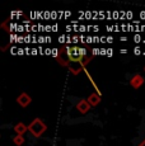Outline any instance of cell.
<instances>
[{
  "mask_svg": "<svg viewBox=\"0 0 145 146\" xmlns=\"http://www.w3.org/2000/svg\"><path fill=\"white\" fill-rule=\"evenodd\" d=\"M46 131H47L46 123L43 122V119L38 118V117H37V118H35L28 125V132L32 135L33 137H36V139L41 137L45 132H46Z\"/></svg>",
  "mask_w": 145,
  "mask_h": 146,
  "instance_id": "6da1fadb",
  "label": "cell"
},
{
  "mask_svg": "<svg viewBox=\"0 0 145 146\" xmlns=\"http://www.w3.org/2000/svg\"><path fill=\"white\" fill-rule=\"evenodd\" d=\"M31 102H32V98H31L29 94L26 93V92L21 93L18 97H17V103H18L22 108H27V107L31 104Z\"/></svg>",
  "mask_w": 145,
  "mask_h": 146,
  "instance_id": "7a4b0ae2",
  "label": "cell"
},
{
  "mask_svg": "<svg viewBox=\"0 0 145 146\" xmlns=\"http://www.w3.org/2000/svg\"><path fill=\"white\" fill-rule=\"evenodd\" d=\"M75 108H76V111L79 112L80 114H87L89 112V109L92 108L90 104L88 103L87 99H80L79 102L75 104Z\"/></svg>",
  "mask_w": 145,
  "mask_h": 146,
  "instance_id": "3957f363",
  "label": "cell"
},
{
  "mask_svg": "<svg viewBox=\"0 0 145 146\" xmlns=\"http://www.w3.org/2000/svg\"><path fill=\"white\" fill-rule=\"evenodd\" d=\"M144 83H145V79L141 76L140 74H135L132 78H131V80H130V85L132 86L134 89L141 88V86L144 85Z\"/></svg>",
  "mask_w": 145,
  "mask_h": 146,
  "instance_id": "277c9868",
  "label": "cell"
},
{
  "mask_svg": "<svg viewBox=\"0 0 145 146\" xmlns=\"http://www.w3.org/2000/svg\"><path fill=\"white\" fill-rule=\"evenodd\" d=\"M87 100H88L89 104H90V107H97L99 103H101V95L98 93H92V94L88 95Z\"/></svg>",
  "mask_w": 145,
  "mask_h": 146,
  "instance_id": "5b68a950",
  "label": "cell"
},
{
  "mask_svg": "<svg viewBox=\"0 0 145 146\" xmlns=\"http://www.w3.org/2000/svg\"><path fill=\"white\" fill-rule=\"evenodd\" d=\"M27 131H28V126L24 125L23 122H19V123H17V125L14 126V132L17 135H22V136H23Z\"/></svg>",
  "mask_w": 145,
  "mask_h": 146,
  "instance_id": "8992f818",
  "label": "cell"
},
{
  "mask_svg": "<svg viewBox=\"0 0 145 146\" xmlns=\"http://www.w3.org/2000/svg\"><path fill=\"white\" fill-rule=\"evenodd\" d=\"M13 142H14L17 146H22L26 142V140H24V136H22V135H15V136L13 137Z\"/></svg>",
  "mask_w": 145,
  "mask_h": 146,
  "instance_id": "52a82bcc",
  "label": "cell"
},
{
  "mask_svg": "<svg viewBox=\"0 0 145 146\" xmlns=\"http://www.w3.org/2000/svg\"><path fill=\"white\" fill-rule=\"evenodd\" d=\"M138 146H145V139H144L143 141H141V142H140V144H139Z\"/></svg>",
  "mask_w": 145,
  "mask_h": 146,
  "instance_id": "ba28073f",
  "label": "cell"
},
{
  "mask_svg": "<svg viewBox=\"0 0 145 146\" xmlns=\"http://www.w3.org/2000/svg\"><path fill=\"white\" fill-rule=\"evenodd\" d=\"M143 70H144V71H145V65H144V67H143Z\"/></svg>",
  "mask_w": 145,
  "mask_h": 146,
  "instance_id": "9c48e42d",
  "label": "cell"
}]
</instances>
